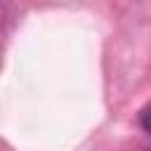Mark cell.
Returning a JSON list of instances; mask_svg holds the SVG:
<instances>
[{
  "mask_svg": "<svg viewBox=\"0 0 151 151\" xmlns=\"http://www.w3.org/2000/svg\"><path fill=\"white\" fill-rule=\"evenodd\" d=\"M142 151H151V146H146V149H142Z\"/></svg>",
  "mask_w": 151,
  "mask_h": 151,
  "instance_id": "2",
  "label": "cell"
},
{
  "mask_svg": "<svg viewBox=\"0 0 151 151\" xmlns=\"http://www.w3.org/2000/svg\"><path fill=\"white\" fill-rule=\"evenodd\" d=\"M137 123H139V127H142L146 134H151V104H146V106L139 111V116H137Z\"/></svg>",
  "mask_w": 151,
  "mask_h": 151,
  "instance_id": "1",
  "label": "cell"
}]
</instances>
